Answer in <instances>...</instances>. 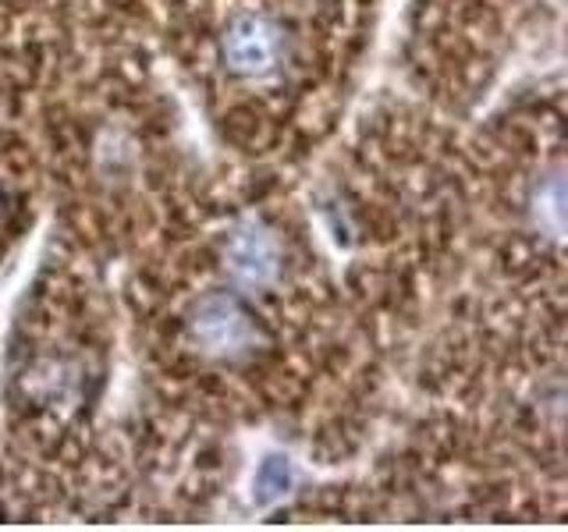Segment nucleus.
Listing matches in <instances>:
<instances>
[{
    "instance_id": "nucleus-2",
    "label": "nucleus",
    "mask_w": 568,
    "mask_h": 532,
    "mask_svg": "<svg viewBox=\"0 0 568 532\" xmlns=\"http://www.w3.org/2000/svg\"><path fill=\"white\" fill-rule=\"evenodd\" d=\"M224 266L227 274L235 277V284L242 288H266L274 277H277V266H281V248L277 238L256 221H245L227 235L224 245Z\"/></svg>"
},
{
    "instance_id": "nucleus-3",
    "label": "nucleus",
    "mask_w": 568,
    "mask_h": 532,
    "mask_svg": "<svg viewBox=\"0 0 568 532\" xmlns=\"http://www.w3.org/2000/svg\"><path fill=\"white\" fill-rule=\"evenodd\" d=\"M281 58V29L263 14H239L224 35V61L239 75H266Z\"/></svg>"
},
{
    "instance_id": "nucleus-1",
    "label": "nucleus",
    "mask_w": 568,
    "mask_h": 532,
    "mask_svg": "<svg viewBox=\"0 0 568 532\" xmlns=\"http://www.w3.org/2000/svg\"><path fill=\"white\" fill-rule=\"evenodd\" d=\"M189 341L195 348H203L213 359H231V355H242L248 345H253V319L242 309L239 298H231L224 291L203 295L192 306L189 319H185Z\"/></svg>"
},
{
    "instance_id": "nucleus-4",
    "label": "nucleus",
    "mask_w": 568,
    "mask_h": 532,
    "mask_svg": "<svg viewBox=\"0 0 568 532\" xmlns=\"http://www.w3.org/2000/svg\"><path fill=\"white\" fill-rule=\"evenodd\" d=\"M288 487V469H284V461L271 458L260 472V501H271L274 493H281Z\"/></svg>"
}]
</instances>
